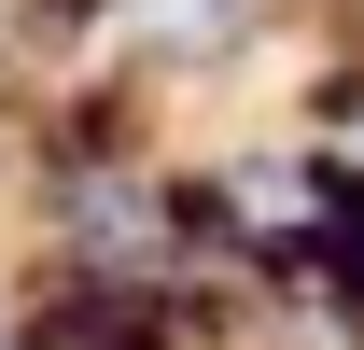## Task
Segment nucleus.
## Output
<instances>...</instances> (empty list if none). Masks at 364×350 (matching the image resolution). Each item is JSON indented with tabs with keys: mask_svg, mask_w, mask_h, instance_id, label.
Returning <instances> with one entry per match:
<instances>
[{
	"mask_svg": "<svg viewBox=\"0 0 364 350\" xmlns=\"http://www.w3.org/2000/svg\"><path fill=\"white\" fill-rule=\"evenodd\" d=\"M294 140H309L322 169H336V182H350V196H364V56H350V70H322V85H309V112H294Z\"/></svg>",
	"mask_w": 364,
	"mask_h": 350,
	"instance_id": "obj_1",
	"label": "nucleus"
},
{
	"mask_svg": "<svg viewBox=\"0 0 364 350\" xmlns=\"http://www.w3.org/2000/svg\"><path fill=\"white\" fill-rule=\"evenodd\" d=\"M0 350H28V336H14V295H0Z\"/></svg>",
	"mask_w": 364,
	"mask_h": 350,
	"instance_id": "obj_2",
	"label": "nucleus"
}]
</instances>
